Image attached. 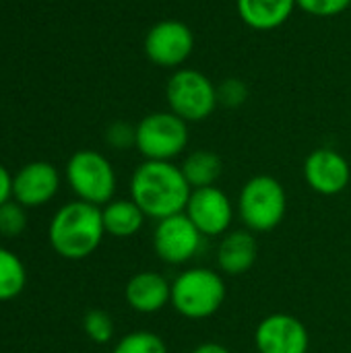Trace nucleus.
Returning a JSON list of instances; mask_svg holds the SVG:
<instances>
[{
    "instance_id": "f257e3e1",
    "label": "nucleus",
    "mask_w": 351,
    "mask_h": 353,
    "mask_svg": "<svg viewBox=\"0 0 351 353\" xmlns=\"http://www.w3.org/2000/svg\"><path fill=\"white\" fill-rule=\"evenodd\" d=\"M130 199L147 219L159 221L184 213L190 199V184L174 161H143L130 176Z\"/></svg>"
},
{
    "instance_id": "f03ea898",
    "label": "nucleus",
    "mask_w": 351,
    "mask_h": 353,
    "mask_svg": "<svg viewBox=\"0 0 351 353\" xmlns=\"http://www.w3.org/2000/svg\"><path fill=\"white\" fill-rule=\"evenodd\" d=\"M106 236L101 207L85 201H72L62 205L48 230L50 244L56 254L68 261H83L91 256Z\"/></svg>"
},
{
    "instance_id": "7ed1b4c3",
    "label": "nucleus",
    "mask_w": 351,
    "mask_h": 353,
    "mask_svg": "<svg viewBox=\"0 0 351 353\" xmlns=\"http://www.w3.org/2000/svg\"><path fill=\"white\" fill-rule=\"evenodd\" d=\"M225 300V281L223 275L207 269L192 267L176 275L172 281L170 306L188 321L211 319Z\"/></svg>"
},
{
    "instance_id": "20e7f679",
    "label": "nucleus",
    "mask_w": 351,
    "mask_h": 353,
    "mask_svg": "<svg viewBox=\"0 0 351 353\" xmlns=\"http://www.w3.org/2000/svg\"><path fill=\"white\" fill-rule=\"evenodd\" d=\"M288 211V194L283 184L267 174L250 178L236 203V213L246 230L252 234L273 232L285 217Z\"/></svg>"
},
{
    "instance_id": "39448f33",
    "label": "nucleus",
    "mask_w": 351,
    "mask_h": 353,
    "mask_svg": "<svg viewBox=\"0 0 351 353\" xmlns=\"http://www.w3.org/2000/svg\"><path fill=\"white\" fill-rule=\"evenodd\" d=\"M166 99L170 112L184 122H203L219 105L217 85L197 68H178L166 83Z\"/></svg>"
},
{
    "instance_id": "423d86ee",
    "label": "nucleus",
    "mask_w": 351,
    "mask_h": 353,
    "mask_svg": "<svg viewBox=\"0 0 351 353\" xmlns=\"http://www.w3.org/2000/svg\"><path fill=\"white\" fill-rule=\"evenodd\" d=\"M188 122L174 112H151L137 124V151L147 161H174L188 147Z\"/></svg>"
},
{
    "instance_id": "0eeeda50",
    "label": "nucleus",
    "mask_w": 351,
    "mask_h": 353,
    "mask_svg": "<svg viewBox=\"0 0 351 353\" xmlns=\"http://www.w3.org/2000/svg\"><path fill=\"white\" fill-rule=\"evenodd\" d=\"M66 182L79 201L103 207L114 201L116 172L106 155L93 149L77 151L66 163Z\"/></svg>"
},
{
    "instance_id": "6e6552de",
    "label": "nucleus",
    "mask_w": 351,
    "mask_h": 353,
    "mask_svg": "<svg viewBox=\"0 0 351 353\" xmlns=\"http://www.w3.org/2000/svg\"><path fill=\"white\" fill-rule=\"evenodd\" d=\"M143 50L151 64L159 68L178 70L192 56L194 33L184 21L163 19L149 27L143 41Z\"/></svg>"
},
{
    "instance_id": "1a4fd4ad",
    "label": "nucleus",
    "mask_w": 351,
    "mask_h": 353,
    "mask_svg": "<svg viewBox=\"0 0 351 353\" xmlns=\"http://www.w3.org/2000/svg\"><path fill=\"white\" fill-rule=\"evenodd\" d=\"M205 236L194 228L186 213H178L155 221L153 230V250L157 259L166 265L178 267L192 261L203 248Z\"/></svg>"
},
{
    "instance_id": "9d476101",
    "label": "nucleus",
    "mask_w": 351,
    "mask_h": 353,
    "mask_svg": "<svg viewBox=\"0 0 351 353\" xmlns=\"http://www.w3.org/2000/svg\"><path fill=\"white\" fill-rule=\"evenodd\" d=\"M184 213L205 238H221L232 230L236 209L232 199L215 184L207 188H194Z\"/></svg>"
},
{
    "instance_id": "9b49d317",
    "label": "nucleus",
    "mask_w": 351,
    "mask_h": 353,
    "mask_svg": "<svg viewBox=\"0 0 351 353\" xmlns=\"http://www.w3.org/2000/svg\"><path fill=\"white\" fill-rule=\"evenodd\" d=\"M254 345L259 353H308L310 335L300 319L275 312L259 323Z\"/></svg>"
},
{
    "instance_id": "f8f14e48",
    "label": "nucleus",
    "mask_w": 351,
    "mask_h": 353,
    "mask_svg": "<svg viewBox=\"0 0 351 353\" xmlns=\"http://www.w3.org/2000/svg\"><path fill=\"white\" fill-rule=\"evenodd\" d=\"M306 184L323 196H335L350 186V161L335 149H314L304 161Z\"/></svg>"
},
{
    "instance_id": "ddd939ff",
    "label": "nucleus",
    "mask_w": 351,
    "mask_h": 353,
    "mask_svg": "<svg viewBox=\"0 0 351 353\" xmlns=\"http://www.w3.org/2000/svg\"><path fill=\"white\" fill-rule=\"evenodd\" d=\"M60 188V174L48 161H31L12 176V201L25 209L50 203Z\"/></svg>"
},
{
    "instance_id": "4468645a",
    "label": "nucleus",
    "mask_w": 351,
    "mask_h": 353,
    "mask_svg": "<svg viewBox=\"0 0 351 353\" xmlns=\"http://www.w3.org/2000/svg\"><path fill=\"white\" fill-rule=\"evenodd\" d=\"M124 298L134 312L155 314L170 304L172 281H168L161 273L141 271L128 279L124 288Z\"/></svg>"
},
{
    "instance_id": "2eb2a0df",
    "label": "nucleus",
    "mask_w": 351,
    "mask_h": 353,
    "mask_svg": "<svg viewBox=\"0 0 351 353\" xmlns=\"http://www.w3.org/2000/svg\"><path fill=\"white\" fill-rule=\"evenodd\" d=\"M259 256V244L250 230H230L225 236H221L217 246V269L223 275H244L248 273Z\"/></svg>"
},
{
    "instance_id": "dca6fc26",
    "label": "nucleus",
    "mask_w": 351,
    "mask_h": 353,
    "mask_svg": "<svg viewBox=\"0 0 351 353\" xmlns=\"http://www.w3.org/2000/svg\"><path fill=\"white\" fill-rule=\"evenodd\" d=\"M296 8V0H236L238 17L254 31H273L281 27Z\"/></svg>"
},
{
    "instance_id": "f3484780",
    "label": "nucleus",
    "mask_w": 351,
    "mask_h": 353,
    "mask_svg": "<svg viewBox=\"0 0 351 353\" xmlns=\"http://www.w3.org/2000/svg\"><path fill=\"white\" fill-rule=\"evenodd\" d=\"M101 219L106 234L114 238H132L147 221V215L132 199H114L101 207Z\"/></svg>"
},
{
    "instance_id": "a211bd4d",
    "label": "nucleus",
    "mask_w": 351,
    "mask_h": 353,
    "mask_svg": "<svg viewBox=\"0 0 351 353\" xmlns=\"http://www.w3.org/2000/svg\"><path fill=\"white\" fill-rule=\"evenodd\" d=\"M180 170L186 182L190 184V188L194 190V188L215 186L221 176L223 163L217 153L209 149H197L184 157V161L180 163Z\"/></svg>"
},
{
    "instance_id": "6ab92c4d",
    "label": "nucleus",
    "mask_w": 351,
    "mask_h": 353,
    "mask_svg": "<svg viewBox=\"0 0 351 353\" xmlns=\"http://www.w3.org/2000/svg\"><path fill=\"white\" fill-rule=\"evenodd\" d=\"M27 285V271L23 261L0 246V302L14 300Z\"/></svg>"
},
{
    "instance_id": "aec40b11",
    "label": "nucleus",
    "mask_w": 351,
    "mask_h": 353,
    "mask_svg": "<svg viewBox=\"0 0 351 353\" xmlns=\"http://www.w3.org/2000/svg\"><path fill=\"white\" fill-rule=\"evenodd\" d=\"M112 353H168V345L153 331H132L118 339Z\"/></svg>"
},
{
    "instance_id": "412c9836",
    "label": "nucleus",
    "mask_w": 351,
    "mask_h": 353,
    "mask_svg": "<svg viewBox=\"0 0 351 353\" xmlns=\"http://www.w3.org/2000/svg\"><path fill=\"white\" fill-rule=\"evenodd\" d=\"M83 329L85 335L93 341V343H110L114 337V321L108 312L103 310H89L83 319Z\"/></svg>"
},
{
    "instance_id": "4be33fe9",
    "label": "nucleus",
    "mask_w": 351,
    "mask_h": 353,
    "mask_svg": "<svg viewBox=\"0 0 351 353\" xmlns=\"http://www.w3.org/2000/svg\"><path fill=\"white\" fill-rule=\"evenodd\" d=\"M27 230V209L17 201L0 205V234L4 238H17Z\"/></svg>"
},
{
    "instance_id": "5701e85b",
    "label": "nucleus",
    "mask_w": 351,
    "mask_h": 353,
    "mask_svg": "<svg viewBox=\"0 0 351 353\" xmlns=\"http://www.w3.org/2000/svg\"><path fill=\"white\" fill-rule=\"evenodd\" d=\"M248 99V85L242 79H225L217 85V101L223 108H240Z\"/></svg>"
},
{
    "instance_id": "b1692460",
    "label": "nucleus",
    "mask_w": 351,
    "mask_h": 353,
    "mask_svg": "<svg viewBox=\"0 0 351 353\" xmlns=\"http://www.w3.org/2000/svg\"><path fill=\"white\" fill-rule=\"evenodd\" d=\"M106 143L116 149V151H126L130 147H134L137 143V126L124 122V120H116L106 128Z\"/></svg>"
},
{
    "instance_id": "393cba45",
    "label": "nucleus",
    "mask_w": 351,
    "mask_h": 353,
    "mask_svg": "<svg viewBox=\"0 0 351 353\" xmlns=\"http://www.w3.org/2000/svg\"><path fill=\"white\" fill-rule=\"evenodd\" d=\"M298 8L319 19H331L348 10L351 0H296Z\"/></svg>"
},
{
    "instance_id": "a878e982",
    "label": "nucleus",
    "mask_w": 351,
    "mask_h": 353,
    "mask_svg": "<svg viewBox=\"0 0 351 353\" xmlns=\"http://www.w3.org/2000/svg\"><path fill=\"white\" fill-rule=\"evenodd\" d=\"M10 196H12V176L0 163V205H4L6 201H10Z\"/></svg>"
},
{
    "instance_id": "bb28decb",
    "label": "nucleus",
    "mask_w": 351,
    "mask_h": 353,
    "mask_svg": "<svg viewBox=\"0 0 351 353\" xmlns=\"http://www.w3.org/2000/svg\"><path fill=\"white\" fill-rule=\"evenodd\" d=\"M190 353H232L225 345H221V343H215V341H209V343H201V345H197L194 350Z\"/></svg>"
}]
</instances>
